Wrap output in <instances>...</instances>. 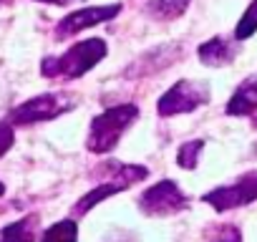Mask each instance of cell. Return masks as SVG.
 <instances>
[{"mask_svg":"<svg viewBox=\"0 0 257 242\" xmlns=\"http://www.w3.org/2000/svg\"><path fill=\"white\" fill-rule=\"evenodd\" d=\"M0 6H3V0H0Z\"/></svg>","mask_w":257,"mask_h":242,"instance_id":"obj_24","label":"cell"},{"mask_svg":"<svg viewBox=\"0 0 257 242\" xmlns=\"http://www.w3.org/2000/svg\"><path fill=\"white\" fill-rule=\"evenodd\" d=\"M41 242H78V222L71 217V219H61L56 224H51Z\"/></svg>","mask_w":257,"mask_h":242,"instance_id":"obj_15","label":"cell"},{"mask_svg":"<svg viewBox=\"0 0 257 242\" xmlns=\"http://www.w3.org/2000/svg\"><path fill=\"white\" fill-rule=\"evenodd\" d=\"M182 56V43H167L159 48L147 51L139 61H134L126 68V78H144V76H154L157 71H164L167 66H172L177 58Z\"/></svg>","mask_w":257,"mask_h":242,"instance_id":"obj_8","label":"cell"},{"mask_svg":"<svg viewBox=\"0 0 257 242\" xmlns=\"http://www.w3.org/2000/svg\"><path fill=\"white\" fill-rule=\"evenodd\" d=\"M212 98V88L207 81H192V78H182L177 81L172 88H167L159 101H157V113L162 118L169 116H182V113H192L202 106H207Z\"/></svg>","mask_w":257,"mask_h":242,"instance_id":"obj_4","label":"cell"},{"mask_svg":"<svg viewBox=\"0 0 257 242\" xmlns=\"http://www.w3.org/2000/svg\"><path fill=\"white\" fill-rule=\"evenodd\" d=\"M254 199H257V169L244 172L232 184H222V187H214V189L202 194V202L209 204L217 212H229V209H237V207H247Z\"/></svg>","mask_w":257,"mask_h":242,"instance_id":"obj_6","label":"cell"},{"mask_svg":"<svg viewBox=\"0 0 257 242\" xmlns=\"http://www.w3.org/2000/svg\"><path fill=\"white\" fill-rule=\"evenodd\" d=\"M202 149H204V142L202 139H192V142H184L179 149H177V167L182 169H197L199 164V157H202Z\"/></svg>","mask_w":257,"mask_h":242,"instance_id":"obj_16","label":"cell"},{"mask_svg":"<svg viewBox=\"0 0 257 242\" xmlns=\"http://www.w3.org/2000/svg\"><path fill=\"white\" fill-rule=\"evenodd\" d=\"M3 194H6V184H3V182H0V197H3Z\"/></svg>","mask_w":257,"mask_h":242,"instance_id":"obj_22","label":"cell"},{"mask_svg":"<svg viewBox=\"0 0 257 242\" xmlns=\"http://www.w3.org/2000/svg\"><path fill=\"white\" fill-rule=\"evenodd\" d=\"M36 3H48V6H71V3H78V0H36Z\"/></svg>","mask_w":257,"mask_h":242,"instance_id":"obj_21","label":"cell"},{"mask_svg":"<svg viewBox=\"0 0 257 242\" xmlns=\"http://www.w3.org/2000/svg\"><path fill=\"white\" fill-rule=\"evenodd\" d=\"M121 3H108V6H91V8H81V11H73L68 13L63 21H58L56 26V38L63 41V38H71L81 31H88V28H96L106 21H113L118 13H121Z\"/></svg>","mask_w":257,"mask_h":242,"instance_id":"obj_7","label":"cell"},{"mask_svg":"<svg viewBox=\"0 0 257 242\" xmlns=\"http://www.w3.org/2000/svg\"><path fill=\"white\" fill-rule=\"evenodd\" d=\"M126 187L123 184H118V182H101L98 187H93L91 192H86L73 207H71V214L76 217V219H81L83 214H88L96 204H101L103 199H108V197H113V194H121Z\"/></svg>","mask_w":257,"mask_h":242,"instance_id":"obj_12","label":"cell"},{"mask_svg":"<svg viewBox=\"0 0 257 242\" xmlns=\"http://www.w3.org/2000/svg\"><path fill=\"white\" fill-rule=\"evenodd\" d=\"M254 127H257V116H254Z\"/></svg>","mask_w":257,"mask_h":242,"instance_id":"obj_23","label":"cell"},{"mask_svg":"<svg viewBox=\"0 0 257 242\" xmlns=\"http://www.w3.org/2000/svg\"><path fill=\"white\" fill-rule=\"evenodd\" d=\"M13 142H16L13 124H11V121H3V124H0V157H3L6 152H11Z\"/></svg>","mask_w":257,"mask_h":242,"instance_id":"obj_19","label":"cell"},{"mask_svg":"<svg viewBox=\"0 0 257 242\" xmlns=\"http://www.w3.org/2000/svg\"><path fill=\"white\" fill-rule=\"evenodd\" d=\"M137 207L147 217H172L177 212L189 209V197L174 179H162L139 194Z\"/></svg>","mask_w":257,"mask_h":242,"instance_id":"obj_5","label":"cell"},{"mask_svg":"<svg viewBox=\"0 0 257 242\" xmlns=\"http://www.w3.org/2000/svg\"><path fill=\"white\" fill-rule=\"evenodd\" d=\"M197 53H199V61H202L204 66L222 68V66H229V63L237 58V53H239V41H237L234 36H232V38H227V36H214V38L204 41V43L197 48Z\"/></svg>","mask_w":257,"mask_h":242,"instance_id":"obj_9","label":"cell"},{"mask_svg":"<svg viewBox=\"0 0 257 242\" xmlns=\"http://www.w3.org/2000/svg\"><path fill=\"white\" fill-rule=\"evenodd\" d=\"M76 96L66 93V91H53V93H41L33 96L28 101H23L21 106H16L8 113V121L13 127H31V124H41V121H51L58 118L63 113H68L71 108H76Z\"/></svg>","mask_w":257,"mask_h":242,"instance_id":"obj_3","label":"cell"},{"mask_svg":"<svg viewBox=\"0 0 257 242\" xmlns=\"http://www.w3.org/2000/svg\"><path fill=\"white\" fill-rule=\"evenodd\" d=\"M101 242H137V234L132 229H121L118 227V229H111Z\"/></svg>","mask_w":257,"mask_h":242,"instance_id":"obj_20","label":"cell"},{"mask_svg":"<svg viewBox=\"0 0 257 242\" xmlns=\"http://www.w3.org/2000/svg\"><path fill=\"white\" fill-rule=\"evenodd\" d=\"M254 111H257V73L247 76L224 106L227 116H249Z\"/></svg>","mask_w":257,"mask_h":242,"instance_id":"obj_10","label":"cell"},{"mask_svg":"<svg viewBox=\"0 0 257 242\" xmlns=\"http://www.w3.org/2000/svg\"><path fill=\"white\" fill-rule=\"evenodd\" d=\"M108 53V46L103 38H86L78 41L76 46H71L63 56L53 58H43L41 61V73L46 78H68L76 81L81 76H86L91 68H96Z\"/></svg>","mask_w":257,"mask_h":242,"instance_id":"obj_1","label":"cell"},{"mask_svg":"<svg viewBox=\"0 0 257 242\" xmlns=\"http://www.w3.org/2000/svg\"><path fill=\"white\" fill-rule=\"evenodd\" d=\"M96 177H108L106 182H118L123 184L126 189L134 187L137 182L147 179L149 177V169L142 167V164H118V162H103L98 169H96Z\"/></svg>","mask_w":257,"mask_h":242,"instance_id":"obj_11","label":"cell"},{"mask_svg":"<svg viewBox=\"0 0 257 242\" xmlns=\"http://www.w3.org/2000/svg\"><path fill=\"white\" fill-rule=\"evenodd\" d=\"M36 234H38V214H28L0 229V242H36Z\"/></svg>","mask_w":257,"mask_h":242,"instance_id":"obj_14","label":"cell"},{"mask_svg":"<svg viewBox=\"0 0 257 242\" xmlns=\"http://www.w3.org/2000/svg\"><path fill=\"white\" fill-rule=\"evenodd\" d=\"M139 113L142 111L137 103H118V106H108L106 111L93 116L88 137H86V149L91 154L113 152L116 144L121 142V137L126 134V129L139 118Z\"/></svg>","mask_w":257,"mask_h":242,"instance_id":"obj_2","label":"cell"},{"mask_svg":"<svg viewBox=\"0 0 257 242\" xmlns=\"http://www.w3.org/2000/svg\"><path fill=\"white\" fill-rule=\"evenodd\" d=\"M192 0H147L144 6V13L152 18V21H162V23H169V21H177L187 13Z\"/></svg>","mask_w":257,"mask_h":242,"instance_id":"obj_13","label":"cell"},{"mask_svg":"<svg viewBox=\"0 0 257 242\" xmlns=\"http://www.w3.org/2000/svg\"><path fill=\"white\" fill-rule=\"evenodd\" d=\"M257 33V0L247 6V11L242 13V18L237 21V28H234V38L237 41H247L249 36Z\"/></svg>","mask_w":257,"mask_h":242,"instance_id":"obj_17","label":"cell"},{"mask_svg":"<svg viewBox=\"0 0 257 242\" xmlns=\"http://www.w3.org/2000/svg\"><path fill=\"white\" fill-rule=\"evenodd\" d=\"M204 242H242L237 224H214L204 232Z\"/></svg>","mask_w":257,"mask_h":242,"instance_id":"obj_18","label":"cell"}]
</instances>
